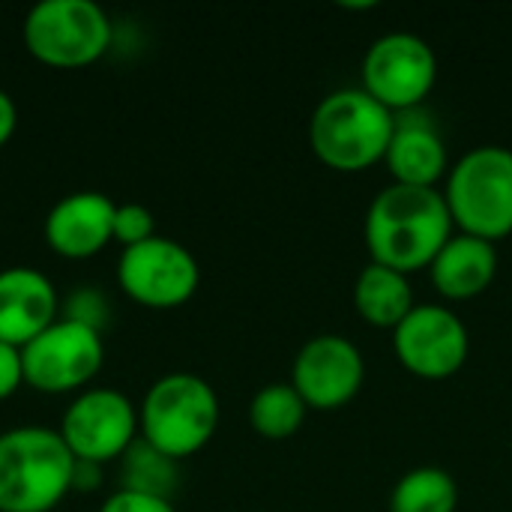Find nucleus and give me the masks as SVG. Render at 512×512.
<instances>
[{
    "instance_id": "22",
    "label": "nucleus",
    "mask_w": 512,
    "mask_h": 512,
    "mask_svg": "<svg viewBox=\"0 0 512 512\" xmlns=\"http://www.w3.org/2000/svg\"><path fill=\"white\" fill-rule=\"evenodd\" d=\"M63 318L69 321H78L84 327H93L102 333V327L108 324V300L102 291L96 288H87L81 285L78 291H72L63 303Z\"/></svg>"
},
{
    "instance_id": "20",
    "label": "nucleus",
    "mask_w": 512,
    "mask_h": 512,
    "mask_svg": "<svg viewBox=\"0 0 512 512\" xmlns=\"http://www.w3.org/2000/svg\"><path fill=\"white\" fill-rule=\"evenodd\" d=\"M177 465L180 462L168 459L138 435V441L120 459V489L159 495L171 501V492L177 489Z\"/></svg>"
},
{
    "instance_id": "26",
    "label": "nucleus",
    "mask_w": 512,
    "mask_h": 512,
    "mask_svg": "<svg viewBox=\"0 0 512 512\" xmlns=\"http://www.w3.org/2000/svg\"><path fill=\"white\" fill-rule=\"evenodd\" d=\"M18 129V108H15V99L0 87V147L15 135Z\"/></svg>"
},
{
    "instance_id": "17",
    "label": "nucleus",
    "mask_w": 512,
    "mask_h": 512,
    "mask_svg": "<svg viewBox=\"0 0 512 512\" xmlns=\"http://www.w3.org/2000/svg\"><path fill=\"white\" fill-rule=\"evenodd\" d=\"M417 306L411 279L384 264H366L354 282V309L357 315L381 330H396L411 309Z\"/></svg>"
},
{
    "instance_id": "10",
    "label": "nucleus",
    "mask_w": 512,
    "mask_h": 512,
    "mask_svg": "<svg viewBox=\"0 0 512 512\" xmlns=\"http://www.w3.org/2000/svg\"><path fill=\"white\" fill-rule=\"evenodd\" d=\"M117 282L129 300L147 309H177L201 285L198 258L174 237H150L120 252Z\"/></svg>"
},
{
    "instance_id": "11",
    "label": "nucleus",
    "mask_w": 512,
    "mask_h": 512,
    "mask_svg": "<svg viewBox=\"0 0 512 512\" xmlns=\"http://www.w3.org/2000/svg\"><path fill=\"white\" fill-rule=\"evenodd\" d=\"M393 351L411 375L444 381L468 363L471 336L453 309L441 303H417L393 330Z\"/></svg>"
},
{
    "instance_id": "24",
    "label": "nucleus",
    "mask_w": 512,
    "mask_h": 512,
    "mask_svg": "<svg viewBox=\"0 0 512 512\" xmlns=\"http://www.w3.org/2000/svg\"><path fill=\"white\" fill-rule=\"evenodd\" d=\"M24 384V363H21V348L0 342V402L18 393Z\"/></svg>"
},
{
    "instance_id": "25",
    "label": "nucleus",
    "mask_w": 512,
    "mask_h": 512,
    "mask_svg": "<svg viewBox=\"0 0 512 512\" xmlns=\"http://www.w3.org/2000/svg\"><path fill=\"white\" fill-rule=\"evenodd\" d=\"M102 483V465L81 462L75 459V474H72V492H90Z\"/></svg>"
},
{
    "instance_id": "21",
    "label": "nucleus",
    "mask_w": 512,
    "mask_h": 512,
    "mask_svg": "<svg viewBox=\"0 0 512 512\" xmlns=\"http://www.w3.org/2000/svg\"><path fill=\"white\" fill-rule=\"evenodd\" d=\"M156 237V219L144 204H117L114 210V243H120L123 249L138 246L144 240Z\"/></svg>"
},
{
    "instance_id": "13",
    "label": "nucleus",
    "mask_w": 512,
    "mask_h": 512,
    "mask_svg": "<svg viewBox=\"0 0 512 512\" xmlns=\"http://www.w3.org/2000/svg\"><path fill=\"white\" fill-rule=\"evenodd\" d=\"M114 210L105 192H69L45 216V243L63 258H93L114 243Z\"/></svg>"
},
{
    "instance_id": "8",
    "label": "nucleus",
    "mask_w": 512,
    "mask_h": 512,
    "mask_svg": "<svg viewBox=\"0 0 512 512\" xmlns=\"http://www.w3.org/2000/svg\"><path fill=\"white\" fill-rule=\"evenodd\" d=\"M363 90L393 114L414 111L438 84L435 48L408 30L378 36L363 57Z\"/></svg>"
},
{
    "instance_id": "3",
    "label": "nucleus",
    "mask_w": 512,
    "mask_h": 512,
    "mask_svg": "<svg viewBox=\"0 0 512 512\" xmlns=\"http://www.w3.org/2000/svg\"><path fill=\"white\" fill-rule=\"evenodd\" d=\"M75 456L57 429L0 432V512H51L72 492Z\"/></svg>"
},
{
    "instance_id": "9",
    "label": "nucleus",
    "mask_w": 512,
    "mask_h": 512,
    "mask_svg": "<svg viewBox=\"0 0 512 512\" xmlns=\"http://www.w3.org/2000/svg\"><path fill=\"white\" fill-rule=\"evenodd\" d=\"M57 432L81 462H120L141 435L138 405L114 387H87L69 402Z\"/></svg>"
},
{
    "instance_id": "5",
    "label": "nucleus",
    "mask_w": 512,
    "mask_h": 512,
    "mask_svg": "<svg viewBox=\"0 0 512 512\" xmlns=\"http://www.w3.org/2000/svg\"><path fill=\"white\" fill-rule=\"evenodd\" d=\"M444 201L459 234L498 243L512 234V150L480 144L447 174Z\"/></svg>"
},
{
    "instance_id": "19",
    "label": "nucleus",
    "mask_w": 512,
    "mask_h": 512,
    "mask_svg": "<svg viewBox=\"0 0 512 512\" xmlns=\"http://www.w3.org/2000/svg\"><path fill=\"white\" fill-rule=\"evenodd\" d=\"M459 486L444 468H414L390 492V512H456Z\"/></svg>"
},
{
    "instance_id": "15",
    "label": "nucleus",
    "mask_w": 512,
    "mask_h": 512,
    "mask_svg": "<svg viewBox=\"0 0 512 512\" xmlns=\"http://www.w3.org/2000/svg\"><path fill=\"white\" fill-rule=\"evenodd\" d=\"M384 165L393 174V183L420 189H438V183L450 174L447 144L429 120L396 117V132L387 147Z\"/></svg>"
},
{
    "instance_id": "1",
    "label": "nucleus",
    "mask_w": 512,
    "mask_h": 512,
    "mask_svg": "<svg viewBox=\"0 0 512 512\" xmlns=\"http://www.w3.org/2000/svg\"><path fill=\"white\" fill-rule=\"evenodd\" d=\"M453 231L456 225L441 189L390 183L366 210V249L372 261L405 276L429 270Z\"/></svg>"
},
{
    "instance_id": "18",
    "label": "nucleus",
    "mask_w": 512,
    "mask_h": 512,
    "mask_svg": "<svg viewBox=\"0 0 512 512\" xmlns=\"http://www.w3.org/2000/svg\"><path fill=\"white\" fill-rule=\"evenodd\" d=\"M309 408L288 384H267L249 402V423L267 441H288L300 432Z\"/></svg>"
},
{
    "instance_id": "14",
    "label": "nucleus",
    "mask_w": 512,
    "mask_h": 512,
    "mask_svg": "<svg viewBox=\"0 0 512 512\" xmlns=\"http://www.w3.org/2000/svg\"><path fill=\"white\" fill-rule=\"evenodd\" d=\"M60 318L54 282L27 264L0 270V342L24 348Z\"/></svg>"
},
{
    "instance_id": "4",
    "label": "nucleus",
    "mask_w": 512,
    "mask_h": 512,
    "mask_svg": "<svg viewBox=\"0 0 512 512\" xmlns=\"http://www.w3.org/2000/svg\"><path fill=\"white\" fill-rule=\"evenodd\" d=\"M219 396L192 372H168L150 384L138 405L141 438L174 462L201 453L219 429Z\"/></svg>"
},
{
    "instance_id": "7",
    "label": "nucleus",
    "mask_w": 512,
    "mask_h": 512,
    "mask_svg": "<svg viewBox=\"0 0 512 512\" xmlns=\"http://www.w3.org/2000/svg\"><path fill=\"white\" fill-rule=\"evenodd\" d=\"M24 384L39 393H81L105 363L102 333L69 318H57L21 348Z\"/></svg>"
},
{
    "instance_id": "12",
    "label": "nucleus",
    "mask_w": 512,
    "mask_h": 512,
    "mask_svg": "<svg viewBox=\"0 0 512 512\" xmlns=\"http://www.w3.org/2000/svg\"><path fill=\"white\" fill-rule=\"evenodd\" d=\"M366 360L360 348L339 336L324 333L309 339L291 366V387L309 411H339L363 390Z\"/></svg>"
},
{
    "instance_id": "16",
    "label": "nucleus",
    "mask_w": 512,
    "mask_h": 512,
    "mask_svg": "<svg viewBox=\"0 0 512 512\" xmlns=\"http://www.w3.org/2000/svg\"><path fill=\"white\" fill-rule=\"evenodd\" d=\"M432 285L444 300L462 303L486 294L498 276V249L471 234H453L429 267Z\"/></svg>"
},
{
    "instance_id": "6",
    "label": "nucleus",
    "mask_w": 512,
    "mask_h": 512,
    "mask_svg": "<svg viewBox=\"0 0 512 512\" xmlns=\"http://www.w3.org/2000/svg\"><path fill=\"white\" fill-rule=\"evenodd\" d=\"M114 24L93 0H39L24 18L27 51L54 69H81L108 54Z\"/></svg>"
},
{
    "instance_id": "23",
    "label": "nucleus",
    "mask_w": 512,
    "mask_h": 512,
    "mask_svg": "<svg viewBox=\"0 0 512 512\" xmlns=\"http://www.w3.org/2000/svg\"><path fill=\"white\" fill-rule=\"evenodd\" d=\"M99 512H177L168 498L159 495H144V492H132V489H117L111 492Z\"/></svg>"
},
{
    "instance_id": "2",
    "label": "nucleus",
    "mask_w": 512,
    "mask_h": 512,
    "mask_svg": "<svg viewBox=\"0 0 512 512\" xmlns=\"http://www.w3.org/2000/svg\"><path fill=\"white\" fill-rule=\"evenodd\" d=\"M396 132V114L363 87L327 93L309 117V147L333 171L360 174L384 162Z\"/></svg>"
}]
</instances>
